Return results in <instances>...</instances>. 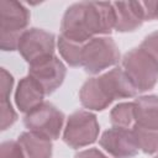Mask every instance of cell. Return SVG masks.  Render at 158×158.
<instances>
[{
    "label": "cell",
    "mask_w": 158,
    "mask_h": 158,
    "mask_svg": "<svg viewBox=\"0 0 158 158\" xmlns=\"http://www.w3.org/2000/svg\"><path fill=\"white\" fill-rule=\"evenodd\" d=\"M115 28V10L111 2L83 1L68 7L60 36L75 43H86L95 35H106Z\"/></svg>",
    "instance_id": "obj_1"
},
{
    "label": "cell",
    "mask_w": 158,
    "mask_h": 158,
    "mask_svg": "<svg viewBox=\"0 0 158 158\" xmlns=\"http://www.w3.org/2000/svg\"><path fill=\"white\" fill-rule=\"evenodd\" d=\"M30 20L28 10L17 1H0V40L2 51L17 48L19 40Z\"/></svg>",
    "instance_id": "obj_2"
},
{
    "label": "cell",
    "mask_w": 158,
    "mask_h": 158,
    "mask_svg": "<svg viewBox=\"0 0 158 158\" xmlns=\"http://www.w3.org/2000/svg\"><path fill=\"white\" fill-rule=\"evenodd\" d=\"M122 69L137 93L152 89L158 80V64L139 47L125 54Z\"/></svg>",
    "instance_id": "obj_3"
},
{
    "label": "cell",
    "mask_w": 158,
    "mask_h": 158,
    "mask_svg": "<svg viewBox=\"0 0 158 158\" xmlns=\"http://www.w3.org/2000/svg\"><path fill=\"white\" fill-rule=\"evenodd\" d=\"M118 59V48L110 37H94L83 47L81 65L90 74H96L116 64Z\"/></svg>",
    "instance_id": "obj_4"
},
{
    "label": "cell",
    "mask_w": 158,
    "mask_h": 158,
    "mask_svg": "<svg viewBox=\"0 0 158 158\" xmlns=\"http://www.w3.org/2000/svg\"><path fill=\"white\" fill-rule=\"evenodd\" d=\"M99 123L96 116L88 111H77L68 118L63 139L72 148H81L96 141Z\"/></svg>",
    "instance_id": "obj_5"
},
{
    "label": "cell",
    "mask_w": 158,
    "mask_h": 158,
    "mask_svg": "<svg viewBox=\"0 0 158 158\" xmlns=\"http://www.w3.org/2000/svg\"><path fill=\"white\" fill-rule=\"evenodd\" d=\"M63 121V114L49 102H42L37 107L27 112L23 118L25 126L31 132H35L49 139H57L59 137Z\"/></svg>",
    "instance_id": "obj_6"
},
{
    "label": "cell",
    "mask_w": 158,
    "mask_h": 158,
    "mask_svg": "<svg viewBox=\"0 0 158 158\" xmlns=\"http://www.w3.org/2000/svg\"><path fill=\"white\" fill-rule=\"evenodd\" d=\"M21 56L31 64L53 57L54 52V36L40 28L26 30L17 44Z\"/></svg>",
    "instance_id": "obj_7"
},
{
    "label": "cell",
    "mask_w": 158,
    "mask_h": 158,
    "mask_svg": "<svg viewBox=\"0 0 158 158\" xmlns=\"http://www.w3.org/2000/svg\"><path fill=\"white\" fill-rule=\"evenodd\" d=\"M99 143L114 158H131L139 149L133 131L125 127H112L105 131Z\"/></svg>",
    "instance_id": "obj_8"
},
{
    "label": "cell",
    "mask_w": 158,
    "mask_h": 158,
    "mask_svg": "<svg viewBox=\"0 0 158 158\" xmlns=\"http://www.w3.org/2000/svg\"><path fill=\"white\" fill-rule=\"evenodd\" d=\"M28 75L42 86L46 94H52L63 83L65 67L57 57L53 56L38 63L31 64Z\"/></svg>",
    "instance_id": "obj_9"
},
{
    "label": "cell",
    "mask_w": 158,
    "mask_h": 158,
    "mask_svg": "<svg viewBox=\"0 0 158 158\" xmlns=\"http://www.w3.org/2000/svg\"><path fill=\"white\" fill-rule=\"evenodd\" d=\"M100 85L111 101L115 99L132 98L137 94V90L127 78L122 68H114L110 72L98 77Z\"/></svg>",
    "instance_id": "obj_10"
},
{
    "label": "cell",
    "mask_w": 158,
    "mask_h": 158,
    "mask_svg": "<svg viewBox=\"0 0 158 158\" xmlns=\"http://www.w3.org/2000/svg\"><path fill=\"white\" fill-rule=\"evenodd\" d=\"M112 5L115 10V28L117 31H133L146 20L141 1H120L112 2Z\"/></svg>",
    "instance_id": "obj_11"
},
{
    "label": "cell",
    "mask_w": 158,
    "mask_h": 158,
    "mask_svg": "<svg viewBox=\"0 0 158 158\" xmlns=\"http://www.w3.org/2000/svg\"><path fill=\"white\" fill-rule=\"evenodd\" d=\"M44 95L46 93L42 89V86L28 75L20 80L15 94V101L21 111L30 112L31 110H33L43 102Z\"/></svg>",
    "instance_id": "obj_12"
},
{
    "label": "cell",
    "mask_w": 158,
    "mask_h": 158,
    "mask_svg": "<svg viewBox=\"0 0 158 158\" xmlns=\"http://www.w3.org/2000/svg\"><path fill=\"white\" fill-rule=\"evenodd\" d=\"M136 125L158 130V96L149 95L138 98L133 102Z\"/></svg>",
    "instance_id": "obj_13"
},
{
    "label": "cell",
    "mask_w": 158,
    "mask_h": 158,
    "mask_svg": "<svg viewBox=\"0 0 158 158\" xmlns=\"http://www.w3.org/2000/svg\"><path fill=\"white\" fill-rule=\"evenodd\" d=\"M79 98L83 106L91 110H104L112 102L102 90L98 78H90L84 83Z\"/></svg>",
    "instance_id": "obj_14"
},
{
    "label": "cell",
    "mask_w": 158,
    "mask_h": 158,
    "mask_svg": "<svg viewBox=\"0 0 158 158\" xmlns=\"http://www.w3.org/2000/svg\"><path fill=\"white\" fill-rule=\"evenodd\" d=\"M19 143L26 158H49L52 154L51 139L35 132H23L19 137Z\"/></svg>",
    "instance_id": "obj_15"
},
{
    "label": "cell",
    "mask_w": 158,
    "mask_h": 158,
    "mask_svg": "<svg viewBox=\"0 0 158 158\" xmlns=\"http://www.w3.org/2000/svg\"><path fill=\"white\" fill-rule=\"evenodd\" d=\"M132 131L135 133L139 149H142L144 153L158 152V130L141 127L135 123Z\"/></svg>",
    "instance_id": "obj_16"
},
{
    "label": "cell",
    "mask_w": 158,
    "mask_h": 158,
    "mask_svg": "<svg viewBox=\"0 0 158 158\" xmlns=\"http://www.w3.org/2000/svg\"><path fill=\"white\" fill-rule=\"evenodd\" d=\"M84 44L72 42L69 40H65L62 36H59V40H58V48H59L62 57L67 60V63H69L73 67L81 65Z\"/></svg>",
    "instance_id": "obj_17"
},
{
    "label": "cell",
    "mask_w": 158,
    "mask_h": 158,
    "mask_svg": "<svg viewBox=\"0 0 158 158\" xmlns=\"http://www.w3.org/2000/svg\"><path fill=\"white\" fill-rule=\"evenodd\" d=\"M111 123L114 127H125L128 128L132 121L135 120L133 102H122L115 106L110 115Z\"/></svg>",
    "instance_id": "obj_18"
},
{
    "label": "cell",
    "mask_w": 158,
    "mask_h": 158,
    "mask_svg": "<svg viewBox=\"0 0 158 158\" xmlns=\"http://www.w3.org/2000/svg\"><path fill=\"white\" fill-rule=\"evenodd\" d=\"M0 121H1V130H6L16 121V114L9 101V99L0 100Z\"/></svg>",
    "instance_id": "obj_19"
},
{
    "label": "cell",
    "mask_w": 158,
    "mask_h": 158,
    "mask_svg": "<svg viewBox=\"0 0 158 158\" xmlns=\"http://www.w3.org/2000/svg\"><path fill=\"white\" fill-rule=\"evenodd\" d=\"M139 48H142L158 64V31L147 36L141 43Z\"/></svg>",
    "instance_id": "obj_20"
},
{
    "label": "cell",
    "mask_w": 158,
    "mask_h": 158,
    "mask_svg": "<svg viewBox=\"0 0 158 158\" xmlns=\"http://www.w3.org/2000/svg\"><path fill=\"white\" fill-rule=\"evenodd\" d=\"M0 158H26L19 142L7 141L1 144Z\"/></svg>",
    "instance_id": "obj_21"
},
{
    "label": "cell",
    "mask_w": 158,
    "mask_h": 158,
    "mask_svg": "<svg viewBox=\"0 0 158 158\" xmlns=\"http://www.w3.org/2000/svg\"><path fill=\"white\" fill-rule=\"evenodd\" d=\"M14 84V79L5 70L1 69V79H0V100H5L9 99L11 88Z\"/></svg>",
    "instance_id": "obj_22"
},
{
    "label": "cell",
    "mask_w": 158,
    "mask_h": 158,
    "mask_svg": "<svg viewBox=\"0 0 158 158\" xmlns=\"http://www.w3.org/2000/svg\"><path fill=\"white\" fill-rule=\"evenodd\" d=\"M146 20H156L158 17V1H141Z\"/></svg>",
    "instance_id": "obj_23"
},
{
    "label": "cell",
    "mask_w": 158,
    "mask_h": 158,
    "mask_svg": "<svg viewBox=\"0 0 158 158\" xmlns=\"http://www.w3.org/2000/svg\"><path fill=\"white\" fill-rule=\"evenodd\" d=\"M75 158H107V157H105L99 149H96V148H90V149L79 152V153L75 156Z\"/></svg>",
    "instance_id": "obj_24"
},
{
    "label": "cell",
    "mask_w": 158,
    "mask_h": 158,
    "mask_svg": "<svg viewBox=\"0 0 158 158\" xmlns=\"http://www.w3.org/2000/svg\"><path fill=\"white\" fill-rule=\"evenodd\" d=\"M154 158H158V153H157V154H156V157H154Z\"/></svg>",
    "instance_id": "obj_25"
}]
</instances>
